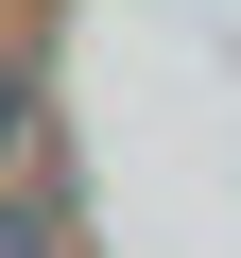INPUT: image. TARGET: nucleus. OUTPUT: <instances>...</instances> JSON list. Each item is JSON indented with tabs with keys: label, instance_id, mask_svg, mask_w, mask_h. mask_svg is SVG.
<instances>
[{
	"label": "nucleus",
	"instance_id": "f03ea898",
	"mask_svg": "<svg viewBox=\"0 0 241 258\" xmlns=\"http://www.w3.org/2000/svg\"><path fill=\"white\" fill-rule=\"evenodd\" d=\"M18 138H35V86H18V69H0V155H18Z\"/></svg>",
	"mask_w": 241,
	"mask_h": 258
},
{
	"label": "nucleus",
	"instance_id": "f257e3e1",
	"mask_svg": "<svg viewBox=\"0 0 241 258\" xmlns=\"http://www.w3.org/2000/svg\"><path fill=\"white\" fill-rule=\"evenodd\" d=\"M0 258H52V207H0Z\"/></svg>",
	"mask_w": 241,
	"mask_h": 258
}]
</instances>
